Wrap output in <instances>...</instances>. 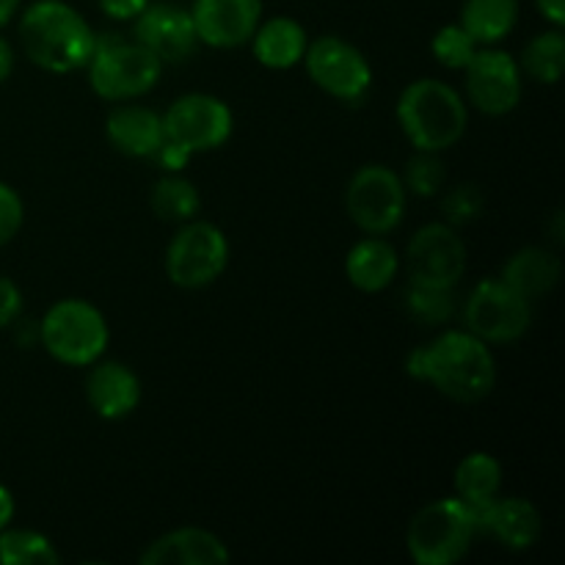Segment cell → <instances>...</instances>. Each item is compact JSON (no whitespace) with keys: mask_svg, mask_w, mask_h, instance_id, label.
<instances>
[{"mask_svg":"<svg viewBox=\"0 0 565 565\" xmlns=\"http://www.w3.org/2000/svg\"><path fill=\"white\" fill-rule=\"evenodd\" d=\"M406 370L458 403L483 401L497 384V364L489 342L472 331H445L434 342L412 351Z\"/></svg>","mask_w":565,"mask_h":565,"instance_id":"6da1fadb","label":"cell"},{"mask_svg":"<svg viewBox=\"0 0 565 565\" xmlns=\"http://www.w3.org/2000/svg\"><path fill=\"white\" fill-rule=\"evenodd\" d=\"M20 44L39 70L70 75L86 66L94 31L64 0H36L20 17Z\"/></svg>","mask_w":565,"mask_h":565,"instance_id":"7a4b0ae2","label":"cell"},{"mask_svg":"<svg viewBox=\"0 0 565 565\" xmlns=\"http://www.w3.org/2000/svg\"><path fill=\"white\" fill-rule=\"evenodd\" d=\"M397 121L408 141L423 152H445L467 130V105L461 94L441 81H414L397 99Z\"/></svg>","mask_w":565,"mask_h":565,"instance_id":"3957f363","label":"cell"},{"mask_svg":"<svg viewBox=\"0 0 565 565\" xmlns=\"http://www.w3.org/2000/svg\"><path fill=\"white\" fill-rule=\"evenodd\" d=\"M88 83L94 94L110 103L143 97L158 86L163 75V61L149 53L136 39L121 33H94V50L86 61Z\"/></svg>","mask_w":565,"mask_h":565,"instance_id":"277c9868","label":"cell"},{"mask_svg":"<svg viewBox=\"0 0 565 565\" xmlns=\"http://www.w3.org/2000/svg\"><path fill=\"white\" fill-rule=\"evenodd\" d=\"M44 351L70 367H88L103 359L110 331L105 315L83 298H64L44 312L36 329Z\"/></svg>","mask_w":565,"mask_h":565,"instance_id":"5b68a950","label":"cell"},{"mask_svg":"<svg viewBox=\"0 0 565 565\" xmlns=\"http://www.w3.org/2000/svg\"><path fill=\"white\" fill-rule=\"evenodd\" d=\"M475 527L472 508L461 497H445L425 505L408 524V555L419 565H452L472 546Z\"/></svg>","mask_w":565,"mask_h":565,"instance_id":"8992f818","label":"cell"},{"mask_svg":"<svg viewBox=\"0 0 565 565\" xmlns=\"http://www.w3.org/2000/svg\"><path fill=\"white\" fill-rule=\"evenodd\" d=\"M230 263L226 235L210 221H185L166 248V274L182 290L210 287Z\"/></svg>","mask_w":565,"mask_h":565,"instance_id":"52a82bcc","label":"cell"},{"mask_svg":"<svg viewBox=\"0 0 565 565\" xmlns=\"http://www.w3.org/2000/svg\"><path fill=\"white\" fill-rule=\"evenodd\" d=\"M467 331L491 345L516 342L533 326V301L502 279H483L463 307Z\"/></svg>","mask_w":565,"mask_h":565,"instance_id":"ba28073f","label":"cell"},{"mask_svg":"<svg viewBox=\"0 0 565 565\" xmlns=\"http://www.w3.org/2000/svg\"><path fill=\"white\" fill-rule=\"evenodd\" d=\"M408 191L401 177L386 166H362L345 191V210L353 224L367 235H386L406 213Z\"/></svg>","mask_w":565,"mask_h":565,"instance_id":"9c48e42d","label":"cell"},{"mask_svg":"<svg viewBox=\"0 0 565 565\" xmlns=\"http://www.w3.org/2000/svg\"><path fill=\"white\" fill-rule=\"evenodd\" d=\"M309 77L340 103H359L373 86V66L359 47L340 36H320L303 53Z\"/></svg>","mask_w":565,"mask_h":565,"instance_id":"30bf717a","label":"cell"},{"mask_svg":"<svg viewBox=\"0 0 565 565\" xmlns=\"http://www.w3.org/2000/svg\"><path fill=\"white\" fill-rule=\"evenodd\" d=\"M235 130V119L224 99L213 94H185L163 114L166 138L185 147L191 154L224 147Z\"/></svg>","mask_w":565,"mask_h":565,"instance_id":"8fae6325","label":"cell"},{"mask_svg":"<svg viewBox=\"0 0 565 565\" xmlns=\"http://www.w3.org/2000/svg\"><path fill=\"white\" fill-rule=\"evenodd\" d=\"M469 99L486 116H505L522 103V66L505 50L489 44L478 50L467 66Z\"/></svg>","mask_w":565,"mask_h":565,"instance_id":"7c38bea8","label":"cell"},{"mask_svg":"<svg viewBox=\"0 0 565 565\" xmlns=\"http://www.w3.org/2000/svg\"><path fill=\"white\" fill-rule=\"evenodd\" d=\"M406 263L412 281L456 287L467 274V246H463L456 226L428 224L408 243Z\"/></svg>","mask_w":565,"mask_h":565,"instance_id":"4fadbf2b","label":"cell"},{"mask_svg":"<svg viewBox=\"0 0 565 565\" xmlns=\"http://www.w3.org/2000/svg\"><path fill=\"white\" fill-rule=\"evenodd\" d=\"M132 39L163 64H182L199 47L191 9L177 3H149L132 20Z\"/></svg>","mask_w":565,"mask_h":565,"instance_id":"5bb4252c","label":"cell"},{"mask_svg":"<svg viewBox=\"0 0 565 565\" xmlns=\"http://www.w3.org/2000/svg\"><path fill=\"white\" fill-rule=\"evenodd\" d=\"M191 17L199 44L232 50L252 42L263 22V0H193Z\"/></svg>","mask_w":565,"mask_h":565,"instance_id":"9a60e30c","label":"cell"},{"mask_svg":"<svg viewBox=\"0 0 565 565\" xmlns=\"http://www.w3.org/2000/svg\"><path fill=\"white\" fill-rule=\"evenodd\" d=\"M469 508H472L478 535H491V539H497L513 552H524L539 544L544 519H541L539 508L530 500H522V497L497 500L494 497L491 502H480V505Z\"/></svg>","mask_w":565,"mask_h":565,"instance_id":"2e32d148","label":"cell"},{"mask_svg":"<svg viewBox=\"0 0 565 565\" xmlns=\"http://www.w3.org/2000/svg\"><path fill=\"white\" fill-rule=\"evenodd\" d=\"M88 367H92V373L86 379V397L92 412L108 423L130 417L141 403L138 375L121 362H99L97 359Z\"/></svg>","mask_w":565,"mask_h":565,"instance_id":"e0dca14e","label":"cell"},{"mask_svg":"<svg viewBox=\"0 0 565 565\" xmlns=\"http://www.w3.org/2000/svg\"><path fill=\"white\" fill-rule=\"evenodd\" d=\"M143 565H224L230 550L218 535L199 527H180L160 535L141 555Z\"/></svg>","mask_w":565,"mask_h":565,"instance_id":"ac0fdd59","label":"cell"},{"mask_svg":"<svg viewBox=\"0 0 565 565\" xmlns=\"http://www.w3.org/2000/svg\"><path fill=\"white\" fill-rule=\"evenodd\" d=\"M105 136L127 158H152L163 143V116L143 105H119L105 121Z\"/></svg>","mask_w":565,"mask_h":565,"instance_id":"d6986e66","label":"cell"},{"mask_svg":"<svg viewBox=\"0 0 565 565\" xmlns=\"http://www.w3.org/2000/svg\"><path fill=\"white\" fill-rule=\"evenodd\" d=\"M307 44V31L292 17H274L268 22H259L252 36L254 55L268 70H292L301 64Z\"/></svg>","mask_w":565,"mask_h":565,"instance_id":"ffe728a7","label":"cell"},{"mask_svg":"<svg viewBox=\"0 0 565 565\" xmlns=\"http://www.w3.org/2000/svg\"><path fill=\"white\" fill-rule=\"evenodd\" d=\"M401 270V257L395 246L381 237H364L348 252L345 274L351 285L362 292H381L395 281Z\"/></svg>","mask_w":565,"mask_h":565,"instance_id":"44dd1931","label":"cell"},{"mask_svg":"<svg viewBox=\"0 0 565 565\" xmlns=\"http://www.w3.org/2000/svg\"><path fill=\"white\" fill-rule=\"evenodd\" d=\"M502 281L533 301V298L555 290V285L561 281V259L550 248L527 246L508 259L505 270H502Z\"/></svg>","mask_w":565,"mask_h":565,"instance_id":"7402d4cb","label":"cell"},{"mask_svg":"<svg viewBox=\"0 0 565 565\" xmlns=\"http://www.w3.org/2000/svg\"><path fill=\"white\" fill-rule=\"evenodd\" d=\"M519 22V0H467L458 25L478 44H497L511 36Z\"/></svg>","mask_w":565,"mask_h":565,"instance_id":"603a6c76","label":"cell"},{"mask_svg":"<svg viewBox=\"0 0 565 565\" xmlns=\"http://www.w3.org/2000/svg\"><path fill=\"white\" fill-rule=\"evenodd\" d=\"M502 463L489 452H469L456 467V491L469 505L491 502L500 494Z\"/></svg>","mask_w":565,"mask_h":565,"instance_id":"cb8c5ba5","label":"cell"},{"mask_svg":"<svg viewBox=\"0 0 565 565\" xmlns=\"http://www.w3.org/2000/svg\"><path fill=\"white\" fill-rule=\"evenodd\" d=\"M154 215L160 221H169V224H185V221H193L202 210V196H199L196 185L185 177L177 174H166L163 180L154 185L152 199Z\"/></svg>","mask_w":565,"mask_h":565,"instance_id":"d4e9b609","label":"cell"},{"mask_svg":"<svg viewBox=\"0 0 565 565\" xmlns=\"http://www.w3.org/2000/svg\"><path fill=\"white\" fill-rule=\"evenodd\" d=\"M522 66L533 81L555 86L561 81L565 66V36L561 33V28L544 31L535 39H530L522 53Z\"/></svg>","mask_w":565,"mask_h":565,"instance_id":"484cf974","label":"cell"},{"mask_svg":"<svg viewBox=\"0 0 565 565\" xmlns=\"http://www.w3.org/2000/svg\"><path fill=\"white\" fill-rule=\"evenodd\" d=\"M0 563L3 565H55L61 555L50 539L33 530H9L0 533Z\"/></svg>","mask_w":565,"mask_h":565,"instance_id":"4316f807","label":"cell"},{"mask_svg":"<svg viewBox=\"0 0 565 565\" xmlns=\"http://www.w3.org/2000/svg\"><path fill=\"white\" fill-rule=\"evenodd\" d=\"M406 307L419 323L441 326L452 318V312H456V298H452V287H436L423 285V281H412L406 292Z\"/></svg>","mask_w":565,"mask_h":565,"instance_id":"83f0119b","label":"cell"},{"mask_svg":"<svg viewBox=\"0 0 565 565\" xmlns=\"http://www.w3.org/2000/svg\"><path fill=\"white\" fill-rule=\"evenodd\" d=\"M445 163H441L439 152L417 149V154L406 163V174L401 180L406 191L417 193V196H436L445 188Z\"/></svg>","mask_w":565,"mask_h":565,"instance_id":"f1b7e54d","label":"cell"},{"mask_svg":"<svg viewBox=\"0 0 565 565\" xmlns=\"http://www.w3.org/2000/svg\"><path fill=\"white\" fill-rule=\"evenodd\" d=\"M430 47H434L436 61H439L441 66H447V70H463V66L472 61V55L478 53L480 44L475 42L461 25L452 22V25L439 28V33L434 36Z\"/></svg>","mask_w":565,"mask_h":565,"instance_id":"f546056e","label":"cell"},{"mask_svg":"<svg viewBox=\"0 0 565 565\" xmlns=\"http://www.w3.org/2000/svg\"><path fill=\"white\" fill-rule=\"evenodd\" d=\"M441 210H445V218L450 226L472 224L483 215V193L478 185H458L447 193Z\"/></svg>","mask_w":565,"mask_h":565,"instance_id":"4dcf8cb0","label":"cell"},{"mask_svg":"<svg viewBox=\"0 0 565 565\" xmlns=\"http://www.w3.org/2000/svg\"><path fill=\"white\" fill-rule=\"evenodd\" d=\"M22 218H25V207H22L20 193L11 185L0 182V246L11 243L20 232Z\"/></svg>","mask_w":565,"mask_h":565,"instance_id":"1f68e13d","label":"cell"},{"mask_svg":"<svg viewBox=\"0 0 565 565\" xmlns=\"http://www.w3.org/2000/svg\"><path fill=\"white\" fill-rule=\"evenodd\" d=\"M22 315V292L11 279L0 276V329H9Z\"/></svg>","mask_w":565,"mask_h":565,"instance_id":"d6a6232c","label":"cell"},{"mask_svg":"<svg viewBox=\"0 0 565 565\" xmlns=\"http://www.w3.org/2000/svg\"><path fill=\"white\" fill-rule=\"evenodd\" d=\"M154 160L160 163V169H166L169 174H177V171H182L188 166V160L193 158L191 152H188L185 147H180L177 141H171V138H163V143L158 147V152L152 154Z\"/></svg>","mask_w":565,"mask_h":565,"instance_id":"836d02e7","label":"cell"},{"mask_svg":"<svg viewBox=\"0 0 565 565\" xmlns=\"http://www.w3.org/2000/svg\"><path fill=\"white\" fill-rule=\"evenodd\" d=\"M99 9H103L105 17L116 22H127L136 20L143 9L149 6V0H97Z\"/></svg>","mask_w":565,"mask_h":565,"instance_id":"e575fe53","label":"cell"},{"mask_svg":"<svg viewBox=\"0 0 565 565\" xmlns=\"http://www.w3.org/2000/svg\"><path fill=\"white\" fill-rule=\"evenodd\" d=\"M544 20H550L555 28L565 25V0H535Z\"/></svg>","mask_w":565,"mask_h":565,"instance_id":"d590c367","label":"cell"},{"mask_svg":"<svg viewBox=\"0 0 565 565\" xmlns=\"http://www.w3.org/2000/svg\"><path fill=\"white\" fill-rule=\"evenodd\" d=\"M11 519H14V494L0 483V533L9 527Z\"/></svg>","mask_w":565,"mask_h":565,"instance_id":"8d00e7d4","label":"cell"},{"mask_svg":"<svg viewBox=\"0 0 565 565\" xmlns=\"http://www.w3.org/2000/svg\"><path fill=\"white\" fill-rule=\"evenodd\" d=\"M11 72H14V50H11L9 39L0 36V83L9 81Z\"/></svg>","mask_w":565,"mask_h":565,"instance_id":"74e56055","label":"cell"},{"mask_svg":"<svg viewBox=\"0 0 565 565\" xmlns=\"http://www.w3.org/2000/svg\"><path fill=\"white\" fill-rule=\"evenodd\" d=\"M20 3L22 0H0V28L14 20V14L20 11Z\"/></svg>","mask_w":565,"mask_h":565,"instance_id":"f35d334b","label":"cell"}]
</instances>
